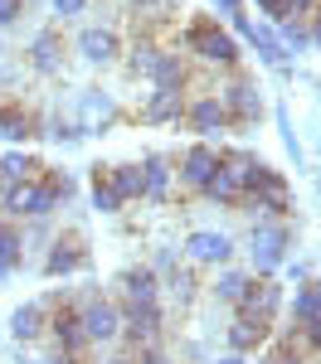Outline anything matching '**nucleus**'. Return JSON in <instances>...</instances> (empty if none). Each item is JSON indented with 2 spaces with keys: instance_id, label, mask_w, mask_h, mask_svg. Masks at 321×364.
I'll return each mask as SVG.
<instances>
[{
  "instance_id": "obj_1",
  "label": "nucleus",
  "mask_w": 321,
  "mask_h": 364,
  "mask_svg": "<svg viewBox=\"0 0 321 364\" xmlns=\"http://www.w3.org/2000/svg\"><path fill=\"white\" fill-rule=\"evenodd\" d=\"M180 44H185L190 58H200L204 68H219V73H233V68L243 63V44H238L219 20H204V15L180 29Z\"/></svg>"
},
{
  "instance_id": "obj_2",
  "label": "nucleus",
  "mask_w": 321,
  "mask_h": 364,
  "mask_svg": "<svg viewBox=\"0 0 321 364\" xmlns=\"http://www.w3.org/2000/svg\"><path fill=\"white\" fill-rule=\"evenodd\" d=\"M243 248H248L253 277H278L283 262H288V248H292V224L288 219H258V224L248 228Z\"/></svg>"
},
{
  "instance_id": "obj_3",
  "label": "nucleus",
  "mask_w": 321,
  "mask_h": 364,
  "mask_svg": "<svg viewBox=\"0 0 321 364\" xmlns=\"http://www.w3.org/2000/svg\"><path fill=\"white\" fill-rule=\"evenodd\" d=\"M214 97H219V107L229 112V127H233V132H243V127H258L263 112H268V107H263V87H258V78H248V73H238V68H233L229 78L219 83V92H214Z\"/></svg>"
},
{
  "instance_id": "obj_4",
  "label": "nucleus",
  "mask_w": 321,
  "mask_h": 364,
  "mask_svg": "<svg viewBox=\"0 0 321 364\" xmlns=\"http://www.w3.org/2000/svg\"><path fill=\"white\" fill-rule=\"evenodd\" d=\"M0 209L10 214V219H54L58 199L54 190L44 185V175L39 180H25V185H0Z\"/></svg>"
},
{
  "instance_id": "obj_5",
  "label": "nucleus",
  "mask_w": 321,
  "mask_h": 364,
  "mask_svg": "<svg viewBox=\"0 0 321 364\" xmlns=\"http://www.w3.org/2000/svg\"><path fill=\"white\" fill-rule=\"evenodd\" d=\"M122 311V345H127V355H137L142 345H161V331H166V311L161 301L156 306H132V301H117Z\"/></svg>"
},
{
  "instance_id": "obj_6",
  "label": "nucleus",
  "mask_w": 321,
  "mask_h": 364,
  "mask_svg": "<svg viewBox=\"0 0 321 364\" xmlns=\"http://www.w3.org/2000/svg\"><path fill=\"white\" fill-rule=\"evenodd\" d=\"M44 340H54L58 355H68V360H83L88 350V336H83V321H78V301H58V306H49V326H44Z\"/></svg>"
},
{
  "instance_id": "obj_7",
  "label": "nucleus",
  "mask_w": 321,
  "mask_h": 364,
  "mask_svg": "<svg viewBox=\"0 0 321 364\" xmlns=\"http://www.w3.org/2000/svg\"><path fill=\"white\" fill-rule=\"evenodd\" d=\"M78 321H83L88 345H117V336H122V311L102 291H93V296L78 301Z\"/></svg>"
},
{
  "instance_id": "obj_8",
  "label": "nucleus",
  "mask_w": 321,
  "mask_h": 364,
  "mask_svg": "<svg viewBox=\"0 0 321 364\" xmlns=\"http://www.w3.org/2000/svg\"><path fill=\"white\" fill-rule=\"evenodd\" d=\"M283 306H288V287L278 277H253L248 282V291L238 296V306H233V316H253V321H278L283 316Z\"/></svg>"
},
{
  "instance_id": "obj_9",
  "label": "nucleus",
  "mask_w": 321,
  "mask_h": 364,
  "mask_svg": "<svg viewBox=\"0 0 321 364\" xmlns=\"http://www.w3.org/2000/svg\"><path fill=\"white\" fill-rule=\"evenodd\" d=\"M219 175V146H209V141H195V146H185V156L175 161V180H180V190H190V195H204V185Z\"/></svg>"
},
{
  "instance_id": "obj_10",
  "label": "nucleus",
  "mask_w": 321,
  "mask_h": 364,
  "mask_svg": "<svg viewBox=\"0 0 321 364\" xmlns=\"http://www.w3.org/2000/svg\"><path fill=\"white\" fill-rule=\"evenodd\" d=\"M185 127H190L200 141H209V146H214V141H224L233 132V127H229V112L219 107V97H214V92L185 97Z\"/></svg>"
},
{
  "instance_id": "obj_11",
  "label": "nucleus",
  "mask_w": 321,
  "mask_h": 364,
  "mask_svg": "<svg viewBox=\"0 0 321 364\" xmlns=\"http://www.w3.org/2000/svg\"><path fill=\"white\" fill-rule=\"evenodd\" d=\"M185 262L190 267H229L233 257V238L229 233H219V228H195V233H185Z\"/></svg>"
},
{
  "instance_id": "obj_12",
  "label": "nucleus",
  "mask_w": 321,
  "mask_h": 364,
  "mask_svg": "<svg viewBox=\"0 0 321 364\" xmlns=\"http://www.w3.org/2000/svg\"><path fill=\"white\" fill-rule=\"evenodd\" d=\"M73 272H88L83 233H54L49 252H44V277H73Z\"/></svg>"
},
{
  "instance_id": "obj_13",
  "label": "nucleus",
  "mask_w": 321,
  "mask_h": 364,
  "mask_svg": "<svg viewBox=\"0 0 321 364\" xmlns=\"http://www.w3.org/2000/svg\"><path fill=\"white\" fill-rule=\"evenodd\" d=\"M73 49H78V58L93 63V68H112L117 58H122V39H117V29H107V25H88V29H78Z\"/></svg>"
},
{
  "instance_id": "obj_14",
  "label": "nucleus",
  "mask_w": 321,
  "mask_h": 364,
  "mask_svg": "<svg viewBox=\"0 0 321 364\" xmlns=\"http://www.w3.org/2000/svg\"><path fill=\"white\" fill-rule=\"evenodd\" d=\"M142 199H151V204H166L175 190V161L166 156V151H146L142 161Z\"/></svg>"
},
{
  "instance_id": "obj_15",
  "label": "nucleus",
  "mask_w": 321,
  "mask_h": 364,
  "mask_svg": "<svg viewBox=\"0 0 321 364\" xmlns=\"http://www.w3.org/2000/svg\"><path fill=\"white\" fill-rule=\"evenodd\" d=\"M238 214H253V219H288L292 214V185H268V190H248L238 199Z\"/></svg>"
},
{
  "instance_id": "obj_16",
  "label": "nucleus",
  "mask_w": 321,
  "mask_h": 364,
  "mask_svg": "<svg viewBox=\"0 0 321 364\" xmlns=\"http://www.w3.org/2000/svg\"><path fill=\"white\" fill-rule=\"evenodd\" d=\"M117 291H122V301H132V306H156L161 301V277L151 272V267H122L117 272Z\"/></svg>"
},
{
  "instance_id": "obj_17",
  "label": "nucleus",
  "mask_w": 321,
  "mask_h": 364,
  "mask_svg": "<svg viewBox=\"0 0 321 364\" xmlns=\"http://www.w3.org/2000/svg\"><path fill=\"white\" fill-rule=\"evenodd\" d=\"M112 122H117V102L102 87H83V92H78V127H83V136L107 132Z\"/></svg>"
},
{
  "instance_id": "obj_18",
  "label": "nucleus",
  "mask_w": 321,
  "mask_h": 364,
  "mask_svg": "<svg viewBox=\"0 0 321 364\" xmlns=\"http://www.w3.org/2000/svg\"><path fill=\"white\" fill-rule=\"evenodd\" d=\"M29 68H34L39 78H58V73H63V34H58V29H39V34L29 39Z\"/></svg>"
},
{
  "instance_id": "obj_19",
  "label": "nucleus",
  "mask_w": 321,
  "mask_h": 364,
  "mask_svg": "<svg viewBox=\"0 0 321 364\" xmlns=\"http://www.w3.org/2000/svg\"><path fill=\"white\" fill-rule=\"evenodd\" d=\"M238 44H248V49L258 54L263 68H273V73L288 78V49H283V39H278V29H273V25H248V34H243Z\"/></svg>"
},
{
  "instance_id": "obj_20",
  "label": "nucleus",
  "mask_w": 321,
  "mask_h": 364,
  "mask_svg": "<svg viewBox=\"0 0 321 364\" xmlns=\"http://www.w3.org/2000/svg\"><path fill=\"white\" fill-rule=\"evenodd\" d=\"M146 83H151V87H171V92H185V87H190V63H185V54L161 49L156 63H151V73H146Z\"/></svg>"
},
{
  "instance_id": "obj_21",
  "label": "nucleus",
  "mask_w": 321,
  "mask_h": 364,
  "mask_svg": "<svg viewBox=\"0 0 321 364\" xmlns=\"http://www.w3.org/2000/svg\"><path fill=\"white\" fill-rule=\"evenodd\" d=\"M185 117V92H171V87H151L142 102V122L146 127H166V122H180Z\"/></svg>"
},
{
  "instance_id": "obj_22",
  "label": "nucleus",
  "mask_w": 321,
  "mask_h": 364,
  "mask_svg": "<svg viewBox=\"0 0 321 364\" xmlns=\"http://www.w3.org/2000/svg\"><path fill=\"white\" fill-rule=\"evenodd\" d=\"M273 340V326L268 321H253V316H233L229 326V355H253Z\"/></svg>"
},
{
  "instance_id": "obj_23",
  "label": "nucleus",
  "mask_w": 321,
  "mask_h": 364,
  "mask_svg": "<svg viewBox=\"0 0 321 364\" xmlns=\"http://www.w3.org/2000/svg\"><path fill=\"white\" fill-rule=\"evenodd\" d=\"M5 326H10V336L20 340V345H39L44 340V326H49V311L39 306V301H25V306H15V316Z\"/></svg>"
},
{
  "instance_id": "obj_24",
  "label": "nucleus",
  "mask_w": 321,
  "mask_h": 364,
  "mask_svg": "<svg viewBox=\"0 0 321 364\" xmlns=\"http://www.w3.org/2000/svg\"><path fill=\"white\" fill-rule=\"evenodd\" d=\"M25 267V228H15V219H0V282L15 277Z\"/></svg>"
},
{
  "instance_id": "obj_25",
  "label": "nucleus",
  "mask_w": 321,
  "mask_h": 364,
  "mask_svg": "<svg viewBox=\"0 0 321 364\" xmlns=\"http://www.w3.org/2000/svg\"><path fill=\"white\" fill-rule=\"evenodd\" d=\"M39 127V117L29 112L25 102H0V136L5 141H29Z\"/></svg>"
},
{
  "instance_id": "obj_26",
  "label": "nucleus",
  "mask_w": 321,
  "mask_h": 364,
  "mask_svg": "<svg viewBox=\"0 0 321 364\" xmlns=\"http://www.w3.org/2000/svg\"><path fill=\"white\" fill-rule=\"evenodd\" d=\"M107 190L117 195V204H137V199H142V166H137V161L107 166Z\"/></svg>"
},
{
  "instance_id": "obj_27",
  "label": "nucleus",
  "mask_w": 321,
  "mask_h": 364,
  "mask_svg": "<svg viewBox=\"0 0 321 364\" xmlns=\"http://www.w3.org/2000/svg\"><path fill=\"white\" fill-rule=\"evenodd\" d=\"M288 316H292V326L321 321V277H312V282H302V287H297V296L288 301Z\"/></svg>"
},
{
  "instance_id": "obj_28",
  "label": "nucleus",
  "mask_w": 321,
  "mask_h": 364,
  "mask_svg": "<svg viewBox=\"0 0 321 364\" xmlns=\"http://www.w3.org/2000/svg\"><path fill=\"white\" fill-rule=\"evenodd\" d=\"M39 175H44V166L34 156H25V151H5L0 156V185H25V180H39Z\"/></svg>"
},
{
  "instance_id": "obj_29",
  "label": "nucleus",
  "mask_w": 321,
  "mask_h": 364,
  "mask_svg": "<svg viewBox=\"0 0 321 364\" xmlns=\"http://www.w3.org/2000/svg\"><path fill=\"white\" fill-rule=\"evenodd\" d=\"M248 282H253V272H243V267H219V277H214V301H224V306H238V296L248 291Z\"/></svg>"
},
{
  "instance_id": "obj_30",
  "label": "nucleus",
  "mask_w": 321,
  "mask_h": 364,
  "mask_svg": "<svg viewBox=\"0 0 321 364\" xmlns=\"http://www.w3.org/2000/svg\"><path fill=\"white\" fill-rule=\"evenodd\" d=\"M200 199H204V204H219V209H238V199H243V185L233 180L229 170H219V175L204 185V195H200Z\"/></svg>"
},
{
  "instance_id": "obj_31",
  "label": "nucleus",
  "mask_w": 321,
  "mask_h": 364,
  "mask_svg": "<svg viewBox=\"0 0 321 364\" xmlns=\"http://www.w3.org/2000/svg\"><path fill=\"white\" fill-rule=\"evenodd\" d=\"M156 54H161V44L151 39V29H142V34H137V44L127 49V73H132V78H146V73H151V63H156Z\"/></svg>"
},
{
  "instance_id": "obj_32",
  "label": "nucleus",
  "mask_w": 321,
  "mask_h": 364,
  "mask_svg": "<svg viewBox=\"0 0 321 364\" xmlns=\"http://www.w3.org/2000/svg\"><path fill=\"white\" fill-rule=\"evenodd\" d=\"M34 136H49V141H58V146H73V141H83V127H78V122H63L58 112H49V117H39Z\"/></svg>"
},
{
  "instance_id": "obj_33",
  "label": "nucleus",
  "mask_w": 321,
  "mask_h": 364,
  "mask_svg": "<svg viewBox=\"0 0 321 364\" xmlns=\"http://www.w3.org/2000/svg\"><path fill=\"white\" fill-rule=\"evenodd\" d=\"M88 195H93V209L98 214H122L117 195L107 190V166H93V180H88Z\"/></svg>"
},
{
  "instance_id": "obj_34",
  "label": "nucleus",
  "mask_w": 321,
  "mask_h": 364,
  "mask_svg": "<svg viewBox=\"0 0 321 364\" xmlns=\"http://www.w3.org/2000/svg\"><path fill=\"white\" fill-rule=\"evenodd\" d=\"M161 287L171 291L180 306H190V301H195V291H200V282H195V272H190V267H175V272H171L166 282H161Z\"/></svg>"
},
{
  "instance_id": "obj_35",
  "label": "nucleus",
  "mask_w": 321,
  "mask_h": 364,
  "mask_svg": "<svg viewBox=\"0 0 321 364\" xmlns=\"http://www.w3.org/2000/svg\"><path fill=\"white\" fill-rule=\"evenodd\" d=\"M278 39H283V49L292 54H307L312 49V34H307V20H288V25H278Z\"/></svg>"
},
{
  "instance_id": "obj_36",
  "label": "nucleus",
  "mask_w": 321,
  "mask_h": 364,
  "mask_svg": "<svg viewBox=\"0 0 321 364\" xmlns=\"http://www.w3.org/2000/svg\"><path fill=\"white\" fill-rule=\"evenodd\" d=\"M44 185H49V190H54L58 209H63V204H68V199L78 195V180H73V175H68V170H44Z\"/></svg>"
},
{
  "instance_id": "obj_37",
  "label": "nucleus",
  "mask_w": 321,
  "mask_h": 364,
  "mask_svg": "<svg viewBox=\"0 0 321 364\" xmlns=\"http://www.w3.org/2000/svg\"><path fill=\"white\" fill-rule=\"evenodd\" d=\"M122 5H127L132 15H146V20H166L180 0H122Z\"/></svg>"
},
{
  "instance_id": "obj_38",
  "label": "nucleus",
  "mask_w": 321,
  "mask_h": 364,
  "mask_svg": "<svg viewBox=\"0 0 321 364\" xmlns=\"http://www.w3.org/2000/svg\"><path fill=\"white\" fill-rule=\"evenodd\" d=\"M253 5H258V15H268V25H273V29L292 20V0H253Z\"/></svg>"
},
{
  "instance_id": "obj_39",
  "label": "nucleus",
  "mask_w": 321,
  "mask_h": 364,
  "mask_svg": "<svg viewBox=\"0 0 321 364\" xmlns=\"http://www.w3.org/2000/svg\"><path fill=\"white\" fill-rule=\"evenodd\" d=\"M297 350H302V355H321V321L297 326Z\"/></svg>"
},
{
  "instance_id": "obj_40",
  "label": "nucleus",
  "mask_w": 321,
  "mask_h": 364,
  "mask_svg": "<svg viewBox=\"0 0 321 364\" xmlns=\"http://www.w3.org/2000/svg\"><path fill=\"white\" fill-rule=\"evenodd\" d=\"M278 127H283V146H288V156L302 166V146H297V132H292V117H288V107H278Z\"/></svg>"
},
{
  "instance_id": "obj_41",
  "label": "nucleus",
  "mask_w": 321,
  "mask_h": 364,
  "mask_svg": "<svg viewBox=\"0 0 321 364\" xmlns=\"http://www.w3.org/2000/svg\"><path fill=\"white\" fill-rule=\"evenodd\" d=\"M25 10H29V0H0V29L20 25V20H25Z\"/></svg>"
},
{
  "instance_id": "obj_42",
  "label": "nucleus",
  "mask_w": 321,
  "mask_h": 364,
  "mask_svg": "<svg viewBox=\"0 0 321 364\" xmlns=\"http://www.w3.org/2000/svg\"><path fill=\"white\" fill-rule=\"evenodd\" d=\"M49 10H54L58 20H73V15H83L88 0H49Z\"/></svg>"
},
{
  "instance_id": "obj_43",
  "label": "nucleus",
  "mask_w": 321,
  "mask_h": 364,
  "mask_svg": "<svg viewBox=\"0 0 321 364\" xmlns=\"http://www.w3.org/2000/svg\"><path fill=\"white\" fill-rule=\"evenodd\" d=\"M132 360H137V364H175L171 355H166V350H161V345H142V350H137V355H132Z\"/></svg>"
},
{
  "instance_id": "obj_44",
  "label": "nucleus",
  "mask_w": 321,
  "mask_h": 364,
  "mask_svg": "<svg viewBox=\"0 0 321 364\" xmlns=\"http://www.w3.org/2000/svg\"><path fill=\"white\" fill-rule=\"evenodd\" d=\"M283 272H288V282H292V287L312 282V267H307V262H283Z\"/></svg>"
},
{
  "instance_id": "obj_45",
  "label": "nucleus",
  "mask_w": 321,
  "mask_h": 364,
  "mask_svg": "<svg viewBox=\"0 0 321 364\" xmlns=\"http://www.w3.org/2000/svg\"><path fill=\"white\" fill-rule=\"evenodd\" d=\"M209 5H214V10H219V15H224V20H233V15H238V10H243V0H209Z\"/></svg>"
},
{
  "instance_id": "obj_46",
  "label": "nucleus",
  "mask_w": 321,
  "mask_h": 364,
  "mask_svg": "<svg viewBox=\"0 0 321 364\" xmlns=\"http://www.w3.org/2000/svg\"><path fill=\"white\" fill-rule=\"evenodd\" d=\"M307 34H312V49H321V10L307 20Z\"/></svg>"
},
{
  "instance_id": "obj_47",
  "label": "nucleus",
  "mask_w": 321,
  "mask_h": 364,
  "mask_svg": "<svg viewBox=\"0 0 321 364\" xmlns=\"http://www.w3.org/2000/svg\"><path fill=\"white\" fill-rule=\"evenodd\" d=\"M209 364H248V355H219V360H209Z\"/></svg>"
},
{
  "instance_id": "obj_48",
  "label": "nucleus",
  "mask_w": 321,
  "mask_h": 364,
  "mask_svg": "<svg viewBox=\"0 0 321 364\" xmlns=\"http://www.w3.org/2000/svg\"><path fill=\"white\" fill-rule=\"evenodd\" d=\"M98 364H137V360H132V355L122 350V355H107V360H98Z\"/></svg>"
},
{
  "instance_id": "obj_49",
  "label": "nucleus",
  "mask_w": 321,
  "mask_h": 364,
  "mask_svg": "<svg viewBox=\"0 0 321 364\" xmlns=\"http://www.w3.org/2000/svg\"><path fill=\"white\" fill-rule=\"evenodd\" d=\"M0 58H5V39H0Z\"/></svg>"
},
{
  "instance_id": "obj_50",
  "label": "nucleus",
  "mask_w": 321,
  "mask_h": 364,
  "mask_svg": "<svg viewBox=\"0 0 321 364\" xmlns=\"http://www.w3.org/2000/svg\"><path fill=\"white\" fill-rule=\"evenodd\" d=\"M0 336H5V321H0Z\"/></svg>"
},
{
  "instance_id": "obj_51",
  "label": "nucleus",
  "mask_w": 321,
  "mask_h": 364,
  "mask_svg": "<svg viewBox=\"0 0 321 364\" xmlns=\"http://www.w3.org/2000/svg\"><path fill=\"white\" fill-rule=\"evenodd\" d=\"M317 97H321V92H317Z\"/></svg>"
},
{
  "instance_id": "obj_52",
  "label": "nucleus",
  "mask_w": 321,
  "mask_h": 364,
  "mask_svg": "<svg viewBox=\"0 0 321 364\" xmlns=\"http://www.w3.org/2000/svg\"><path fill=\"white\" fill-rule=\"evenodd\" d=\"M317 185H321V180H317Z\"/></svg>"
}]
</instances>
